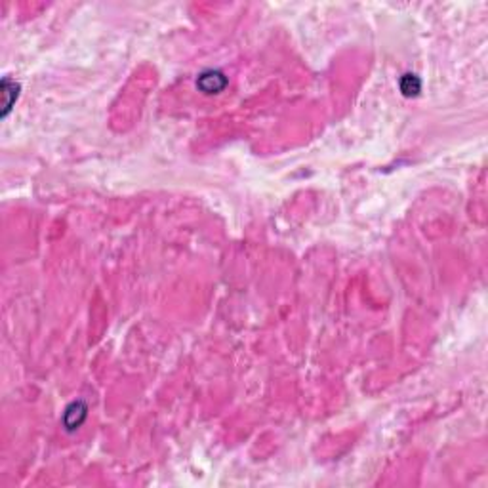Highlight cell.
<instances>
[{"label":"cell","mask_w":488,"mask_h":488,"mask_svg":"<svg viewBox=\"0 0 488 488\" xmlns=\"http://www.w3.org/2000/svg\"><path fill=\"white\" fill-rule=\"evenodd\" d=\"M2 90H4V115H6L8 109L12 107V103H14V95L17 97L16 82H10L8 79H4V82H2Z\"/></svg>","instance_id":"6da1fadb"},{"label":"cell","mask_w":488,"mask_h":488,"mask_svg":"<svg viewBox=\"0 0 488 488\" xmlns=\"http://www.w3.org/2000/svg\"><path fill=\"white\" fill-rule=\"evenodd\" d=\"M401 88L406 95L417 94V92H420V80L416 79V75H406L401 82Z\"/></svg>","instance_id":"7a4b0ae2"}]
</instances>
